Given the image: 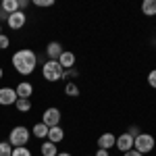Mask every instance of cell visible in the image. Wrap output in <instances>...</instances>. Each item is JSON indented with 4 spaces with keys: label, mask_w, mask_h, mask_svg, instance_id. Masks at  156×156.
<instances>
[{
    "label": "cell",
    "mask_w": 156,
    "mask_h": 156,
    "mask_svg": "<svg viewBox=\"0 0 156 156\" xmlns=\"http://www.w3.org/2000/svg\"><path fill=\"white\" fill-rule=\"evenodd\" d=\"M12 69L19 73V75H31L34 73V69H36V65H37V54L34 52V50H29V48H21V50H17L15 54H12Z\"/></svg>",
    "instance_id": "6da1fadb"
},
{
    "label": "cell",
    "mask_w": 156,
    "mask_h": 156,
    "mask_svg": "<svg viewBox=\"0 0 156 156\" xmlns=\"http://www.w3.org/2000/svg\"><path fill=\"white\" fill-rule=\"evenodd\" d=\"M29 137H31V131H29L25 125H17V127H12V129H11L6 142H9L12 148H21V146H27Z\"/></svg>",
    "instance_id": "7a4b0ae2"
},
{
    "label": "cell",
    "mask_w": 156,
    "mask_h": 156,
    "mask_svg": "<svg viewBox=\"0 0 156 156\" xmlns=\"http://www.w3.org/2000/svg\"><path fill=\"white\" fill-rule=\"evenodd\" d=\"M62 73H65V69L58 65V60H46L44 67H42V77L46 81H50V83L60 81L62 79Z\"/></svg>",
    "instance_id": "3957f363"
},
{
    "label": "cell",
    "mask_w": 156,
    "mask_h": 156,
    "mask_svg": "<svg viewBox=\"0 0 156 156\" xmlns=\"http://www.w3.org/2000/svg\"><path fill=\"white\" fill-rule=\"evenodd\" d=\"M154 148H156V140L152 133H140L133 140V150H137L140 154H150Z\"/></svg>",
    "instance_id": "277c9868"
},
{
    "label": "cell",
    "mask_w": 156,
    "mask_h": 156,
    "mask_svg": "<svg viewBox=\"0 0 156 156\" xmlns=\"http://www.w3.org/2000/svg\"><path fill=\"white\" fill-rule=\"evenodd\" d=\"M60 119H62V115H60V110L56 106H50V108H46V110L42 112V123H44L48 129L60 125Z\"/></svg>",
    "instance_id": "5b68a950"
},
{
    "label": "cell",
    "mask_w": 156,
    "mask_h": 156,
    "mask_svg": "<svg viewBox=\"0 0 156 156\" xmlns=\"http://www.w3.org/2000/svg\"><path fill=\"white\" fill-rule=\"evenodd\" d=\"M25 23H27V15H25L23 11H17V12H12V15H9V21H6V25L11 27L12 31L23 29Z\"/></svg>",
    "instance_id": "8992f818"
},
{
    "label": "cell",
    "mask_w": 156,
    "mask_h": 156,
    "mask_svg": "<svg viewBox=\"0 0 156 156\" xmlns=\"http://www.w3.org/2000/svg\"><path fill=\"white\" fill-rule=\"evenodd\" d=\"M17 92L15 87H0V106H15Z\"/></svg>",
    "instance_id": "52a82bcc"
},
{
    "label": "cell",
    "mask_w": 156,
    "mask_h": 156,
    "mask_svg": "<svg viewBox=\"0 0 156 156\" xmlns=\"http://www.w3.org/2000/svg\"><path fill=\"white\" fill-rule=\"evenodd\" d=\"M133 140H135V137H133V135H129V133H121L119 137H117V150H119V152H123V154H125V152H129V150H133Z\"/></svg>",
    "instance_id": "ba28073f"
},
{
    "label": "cell",
    "mask_w": 156,
    "mask_h": 156,
    "mask_svg": "<svg viewBox=\"0 0 156 156\" xmlns=\"http://www.w3.org/2000/svg\"><path fill=\"white\" fill-rule=\"evenodd\" d=\"M15 92H17V98H27V100H29V98L34 96V83L27 81V79H23V81L17 83Z\"/></svg>",
    "instance_id": "9c48e42d"
},
{
    "label": "cell",
    "mask_w": 156,
    "mask_h": 156,
    "mask_svg": "<svg viewBox=\"0 0 156 156\" xmlns=\"http://www.w3.org/2000/svg\"><path fill=\"white\" fill-rule=\"evenodd\" d=\"M115 144H117V135L115 133H102L98 137V148L100 150H110V148H115Z\"/></svg>",
    "instance_id": "30bf717a"
},
{
    "label": "cell",
    "mask_w": 156,
    "mask_h": 156,
    "mask_svg": "<svg viewBox=\"0 0 156 156\" xmlns=\"http://www.w3.org/2000/svg\"><path fill=\"white\" fill-rule=\"evenodd\" d=\"M75 60L77 58H75V54H73L71 50H62V54L58 56V65L67 71V69H73L75 67Z\"/></svg>",
    "instance_id": "8fae6325"
},
{
    "label": "cell",
    "mask_w": 156,
    "mask_h": 156,
    "mask_svg": "<svg viewBox=\"0 0 156 156\" xmlns=\"http://www.w3.org/2000/svg\"><path fill=\"white\" fill-rule=\"evenodd\" d=\"M48 142H52V144H60L62 140H65V129L60 127V125H56V127H50L48 129V137H46Z\"/></svg>",
    "instance_id": "7c38bea8"
},
{
    "label": "cell",
    "mask_w": 156,
    "mask_h": 156,
    "mask_svg": "<svg viewBox=\"0 0 156 156\" xmlns=\"http://www.w3.org/2000/svg\"><path fill=\"white\" fill-rule=\"evenodd\" d=\"M46 54H48V60H58V56L62 54L60 42H50L48 46H46Z\"/></svg>",
    "instance_id": "4fadbf2b"
},
{
    "label": "cell",
    "mask_w": 156,
    "mask_h": 156,
    "mask_svg": "<svg viewBox=\"0 0 156 156\" xmlns=\"http://www.w3.org/2000/svg\"><path fill=\"white\" fill-rule=\"evenodd\" d=\"M40 152H42V156H56V154H58V148H56V144H52V142H48V140H44V142H42V148H40Z\"/></svg>",
    "instance_id": "5bb4252c"
},
{
    "label": "cell",
    "mask_w": 156,
    "mask_h": 156,
    "mask_svg": "<svg viewBox=\"0 0 156 156\" xmlns=\"http://www.w3.org/2000/svg\"><path fill=\"white\" fill-rule=\"evenodd\" d=\"M31 133H34V137H37V140H46V137H48V127L40 121V123H36V125H34Z\"/></svg>",
    "instance_id": "9a60e30c"
},
{
    "label": "cell",
    "mask_w": 156,
    "mask_h": 156,
    "mask_svg": "<svg viewBox=\"0 0 156 156\" xmlns=\"http://www.w3.org/2000/svg\"><path fill=\"white\" fill-rule=\"evenodd\" d=\"M0 9L4 12H9V15H12V12L19 11V0H2L0 2Z\"/></svg>",
    "instance_id": "2e32d148"
},
{
    "label": "cell",
    "mask_w": 156,
    "mask_h": 156,
    "mask_svg": "<svg viewBox=\"0 0 156 156\" xmlns=\"http://www.w3.org/2000/svg\"><path fill=\"white\" fill-rule=\"evenodd\" d=\"M142 12L146 17H154L156 15V0H144L142 4Z\"/></svg>",
    "instance_id": "e0dca14e"
},
{
    "label": "cell",
    "mask_w": 156,
    "mask_h": 156,
    "mask_svg": "<svg viewBox=\"0 0 156 156\" xmlns=\"http://www.w3.org/2000/svg\"><path fill=\"white\" fill-rule=\"evenodd\" d=\"M15 106H17L19 112H29V110H31V100H27V98H17Z\"/></svg>",
    "instance_id": "ac0fdd59"
},
{
    "label": "cell",
    "mask_w": 156,
    "mask_h": 156,
    "mask_svg": "<svg viewBox=\"0 0 156 156\" xmlns=\"http://www.w3.org/2000/svg\"><path fill=\"white\" fill-rule=\"evenodd\" d=\"M65 94L71 96V98H77V96H79V87H77V83L67 81V83H65Z\"/></svg>",
    "instance_id": "d6986e66"
},
{
    "label": "cell",
    "mask_w": 156,
    "mask_h": 156,
    "mask_svg": "<svg viewBox=\"0 0 156 156\" xmlns=\"http://www.w3.org/2000/svg\"><path fill=\"white\" fill-rule=\"evenodd\" d=\"M0 156H12V146L9 142H0Z\"/></svg>",
    "instance_id": "ffe728a7"
},
{
    "label": "cell",
    "mask_w": 156,
    "mask_h": 156,
    "mask_svg": "<svg viewBox=\"0 0 156 156\" xmlns=\"http://www.w3.org/2000/svg\"><path fill=\"white\" fill-rule=\"evenodd\" d=\"M12 156H31V150L27 146H21V148H12Z\"/></svg>",
    "instance_id": "44dd1931"
},
{
    "label": "cell",
    "mask_w": 156,
    "mask_h": 156,
    "mask_svg": "<svg viewBox=\"0 0 156 156\" xmlns=\"http://www.w3.org/2000/svg\"><path fill=\"white\" fill-rule=\"evenodd\" d=\"M9 46H11V37L6 34H0V50H6Z\"/></svg>",
    "instance_id": "7402d4cb"
},
{
    "label": "cell",
    "mask_w": 156,
    "mask_h": 156,
    "mask_svg": "<svg viewBox=\"0 0 156 156\" xmlns=\"http://www.w3.org/2000/svg\"><path fill=\"white\" fill-rule=\"evenodd\" d=\"M54 4V0H34V6H40V9H48Z\"/></svg>",
    "instance_id": "603a6c76"
},
{
    "label": "cell",
    "mask_w": 156,
    "mask_h": 156,
    "mask_svg": "<svg viewBox=\"0 0 156 156\" xmlns=\"http://www.w3.org/2000/svg\"><path fill=\"white\" fill-rule=\"evenodd\" d=\"M77 75H79V73H77V69H75V67H73V69H67V71L62 73V79L67 81V79H73V77H77Z\"/></svg>",
    "instance_id": "cb8c5ba5"
},
{
    "label": "cell",
    "mask_w": 156,
    "mask_h": 156,
    "mask_svg": "<svg viewBox=\"0 0 156 156\" xmlns=\"http://www.w3.org/2000/svg\"><path fill=\"white\" fill-rule=\"evenodd\" d=\"M148 83H150V87L156 90V69H152V71L148 73Z\"/></svg>",
    "instance_id": "d4e9b609"
},
{
    "label": "cell",
    "mask_w": 156,
    "mask_h": 156,
    "mask_svg": "<svg viewBox=\"0 0 156 156\" xmlns=\"http://www.w3.org/2000/svg\"><path fill=\"white\" fill-rule=\"evenodd\" d=\"M129 135H133V137H137V135H140V127H129Z\"/></svg>",
    "instance_id": "484cf974"
},
{
    "label": "cell",
    "mask_w": 156,
    "mask_h": 156,
    "mask_svg": "<svg viewBox=\"0 0 156 156\" xmlns=\"http://www.w3.org/2000/svg\"><path fill=\"white\" fill-rule=\"evenodd\" d=\"M27 6H29V2H27V0H19V11L25 12V9H27Z\"/></svg>",
    "instance_id": "4316f807"
},
{
    "label": "cell",
    "mask_w": 156,
    "mask_h": 156,
    "mask_svg": "<svg viewBox=\"0 0 156 156\" xmlns=\"http://www.w3.org/2000/svg\"><path fill=\"white\" fill-rule=\"evenodd\" d=\"M2 21H9V12H4L0 9V23H2Z\"/></svg>",
    "instance_id": "83f0119b"
},
{
    "label": "cell",
    "mask_w": 156,
    "mask_h": 156,
    "mask_svg": "<svg viewBox=\"0 0 156 156\" xmlns=\"http://www.w3.org/2000/svg\"><path fill=\"white\" fill-rule=\"evenodd\" d=\"M123 156H144V154H140L137 150H129V152H125Z\"/></svg>",
    "instance_id": "f1b7e54d"
},
{
    "label": "cell",
    "mask_w": 156,
    "mask_h": 156,
    "mask_svg": "<svg viewBox=\"0 0 156 156\" xmlns=\"http://www.w3.org/2000/svg\"><path fill=\"white\" fill-rule=\"evenodd\" d=\"M94 156H110V154H108V150H100V148H98Z\"/></svg>",
    "instance_id": "f546056e"
},
{
    "label": "cell",
    "mask_w": 156,
    "mask_h": 156,
    "mask_svg": "<svg viewBox=\"0 0 156 156\" xmlns=\"http://www.w3.org/2000/svg\"><path fill=\"white\" fill-rule=\"evenodd\" d=\"M56 156H73V154H71V152H58Z\"/></svg>",
    "instance_id": "4dcf8cb0"
},
{
    "label": "cell",
    "mask_w": 156,
    "mask_h": 156,
    "mask_svg": "<svg viewBox=\"0 0 156 156\" xmlns=\"http://www.w3.org/2000/svg\"><path fill=\"white\" fill-rule=\"evenodd\" d=\"M2 77H4V71H2V67H0V79H2Z\"/></svg>",
    "instance_id": "1f68e13d"
},
{
    "label": "cell",
    "mask_w": 156,
    "mask_h": 156,
    "mask_svg": "<svg viewBox=\"0 0 156 156\" xmlns=\"http://www.w3.org/2000/svg\"><path fill=\"white\" fill-rule=\"evenodd\" d=\"M0 34H4V31H2V23H0Z\"/></svg>",
    "instance_id": "d6a6232c"
},
{
    "label": "cell",
    "mask_w": 156,
    "mask_h": 156,
    "mask_svg": "<svg viewBox=\"0 0 156 156\" xmlns=\"http://www.w3.org/2000/svg\"><path fill=\"white\" fill-rule=\"evenodd\" d=\"M90 156H92V154H90Z\"/></svg>",
    "instance_id": "836d02e7"
}]
</instances>
